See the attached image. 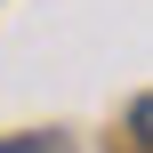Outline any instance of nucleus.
Segmentation results:
<instances>
[{"label": "nucleus", "mask_w": 153, "mask_h": 153, "mask_svg": "<svg viewBox=\"0 0 153 153\" xmlns=\"http://www.w3.org/2000/svg\"><path fill=\"white\" fill-rule=\"evenodd\" d=\"M0 153H48V145H40V137H8Z\"/></svg>", "instance_id": "1"}]
</instances>
